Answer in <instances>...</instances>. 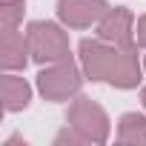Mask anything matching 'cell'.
Returning <instances> with one entry per match:
<instances>
[{
    "mask_svg": "<svg viewBox=\"0 0 146 146\" xmlns=\"http://www.w3.org/2000/svg\"><path fill=\"white\" fill-rule=\"evenodd\" d=\"M66 126L78 135L80 146H103L109 140V132H112L106 109L83 95H78L72 100V106L66 112Z\"/></svg>",
    "mask_w": 146,
    "mask_h": 146,
    "instance_id": "obj_3",
    "label": "cell"
},
{
    "mask_svg": "<svg viewBox=\"0 0 146 146\" xmlns=\"http://www.w3.org/2000/svg\"><path fill=\"white\" fill-rule=\"evenodd\" d=\"M78 60L86 80L92 83H109L115 89H137L143 80V63L137 57V46L123 49L100 37H86L78 46Z\"/></svg>",
    "mask_w": 146,
    "mask_h": 146,
    "instance_id": "obj_1",
    "label": "cell"
},
{
    "mask_svg": "<svg viewBox=\"0 0 146 146\" xmlns=\"http://www.w3.org/2000/svg\"><path fill=\"white\" fill-rule=\"evenodd\" d=\"M140 100H143V109H146V86L140 89Z\"/></svg>",
    "mask_w": 146,
    "mask_h": 146,
    "instance_id": "obj_13",
    "label": "cell"
},
{
    "mask_svg": "<svg viewBox=\"0 0 146 146\" xmlns=\"http://www.w3.org/2000/svg\"><path fill=\"white\" fill-rule=\"evenodd\" d=\"M135 37H137V46L146 49V15L137 17V23H135Z\"/></svg>",
    "mask_w": 146,
    "mask_h": 146,
    "instance_id": "obj_11",
    "label": "cell"
},
{
    "mask_svg": "<svg viewBox=\"0 0 146 146\" xmlns=\"http://www.w3.org/2000/svg\"><path fill=\"white\" fill-rule=\"evenodd\" d=\"M143 72H146V54H143Z\"/></svg>",
    "mask_w": 146,
    "mask_h": 146,
    "instance_id": "obj_14",
    "label": "cell"
},
{
    "mask_svg": "<svg viewBox=\"0 0 146 146\" xmlns=\"http://www.w3.org/2000/svg\"><path fill=\"white\" fill-rule=\"evenodd\" d=\"M86 75H83V69L80 63H75V57H63L57 63H49L37 72V78H35V86L40 92L43 100L49 103H60V100H72V98H78L80 95V86H83Z\"/></svg>",
    "mask_w": 146,
    "mask_h": 146,
    "instance_id": "obj_2",
    "label": "cell"
},
{
    "mask_svg": "<svg viewBox=\"0 0 146 146\" xmlns=\"http://www.w3.org/2000/svg\"><path fill=\"white\" fill-rule=\"evenodd\" d=\"M26 40H29L32 60L40 66L57 63L72 54L69 35L63 32V23H54V20H32L26 26Z\"/></svg>",
    "mask_w": 146,
    "mask_h": 146,
    "instance_id": "obj_4",
    "label": "cell"
},
{
    "mask_svg": "<svg viewBox=\"0 0 146 146\" xmlns=\"http://www.w3.org/2000/svg\"><path fill=\"white\" fill-rule=\"evenodd\" d=\"M23 15H26L23 0H3L0 3V29H20Z\"/></svg>",
    "mask_w": 146,
    "mask_h": 146,
    "instance_id": "obj_10",
    "label": "cell"
},
{
    "mask_svg": "<svg viewBox=\"0 0 146 146\" xmlns=\"http://www.w3.org/2000/svg\"><path fill=\"white\" fill-rule=\"evenodd\" d=\"M0 92H3V109L6 112H23L32 103V86L26 83V78L6 72L0 80Z\"/></svg>",
    "mask_w": 146,
    "mask_h": 146,
    "instance_id": "obj_8",
    "label": "cell"
},
{
    "mask_svg": "<svg viewBox=\"0 0 146 146\" xmlns=\"http://www.w3.org/2000/svg\"><path fill=\"white\" fill-rule=\"evenodd\" d=\"M117 143L123 146H146V117L137 112H126L117 120Z\"/></svg>",
    "mask_w": 146,
    "mask_h": 146,
    "instance_id": "obj_9",
    "label": "cell"
},
{
    "mask_svg": "<svg viewBox=\"0 0 146 146\" xmlns=\"http://www.w3.org/2000/svg\"><path fill=\"white\" fill-rule=\"evenodd\" d=\"M106 0H57V20L66 29H89L98 26V20L106 15Z\"/></svg>",
    "mask_w": 146,
    "mask_h": 146,
    "instance_id": "obj_6",
    "label": "cell"
},
{
    "mask_svg": "<svg viewBox=\"0 0 146 146\" xmlns=\"http://www.w3.org/2000/svg\"><path fill=\"white\" fill-rule=\"evenodd\" d=\"M32 60L26 32L20 29H3V40H0V66L6 72H20Z\"/></svg>",
    "mask_w": 146,
    "mask_h": 146,
    "instance_id": "obj_7",
    "label": "cell"
},
{
    "mask_svg": "<svg viewBox=\"0 0 146 146\" xmlns=\"http://www.w3.org/2000/svg\"><path fill=\"white\" fill-rule=\"evenodd\" d=\"M135 15L126 9V6H109L106 15L98 20V37L106 40V43H115V46H123V49H135L137 46V37H135Z\"/></svg>",
    "mask_w": 146,
    "mask_h": 146,
    "instance_id": "obj_5",
    "label": "cell"
},
{
    "mask_svg": "<svg viewBox=\"0 0 146 146\" xmlns=\"http://www.w3.org/2000/svg\"><path fill=\"white\" fill-rule=\"evenodd\" d=\"M20 143H26V140H20V137H17V135H12V137H9V140H6V146H20Z\"/></svg>",
    "mask_w": 146,
    "mask_h": 146,
    "instance_id": "obj_12",
    "label": "cell"
}]
</instances>
